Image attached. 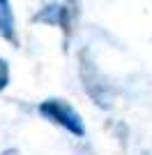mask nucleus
I'll return each instance as SVG.
<instances>
[{"label":"nucleus","instance_id":"nucleus-1","mask_svg":"<svg viewBox=\"0 0 152 155\" xmlns=\"http://www.w3.org/2000/svg\"><path fill=\"white\" fill-rule=\"evenodd\" d=\"M42 114L49 116L51 120L65 125L67 130H71L74 134H83V125H81V118L71 109L69 104H65L62 100H49L46 104H42Z\"/></svg>","mask_w":152,"mask_h":155},{"label":"nucleus","instance_id":"nucleus-2","mask_svg":"<svg viewBox=\"0 0 152 155\" xmlns=\"http://www.w3.org/2000/svg\"><path fill=\"white\" fill-rule=\"evenodd\" d=\"M0 35L9 42H16V32H14V16L9 0H0Z\"/></svg>","mask_w":152,"mask_h":155},{"label":"nucleus","instance_id":"nucleus-3","mask_svg":"<svg viewBox=\"0 0 152 155\" xmlns=\"http://www.w3.org/2000/svg\"><path fill=\"white\" fill-rule=\"evenodd\" d=\"M7 79H9V70H7V63L0 58V91L7 86Z\"/></svg>","mask_w":152,"mask_h":155}]
</instances>
